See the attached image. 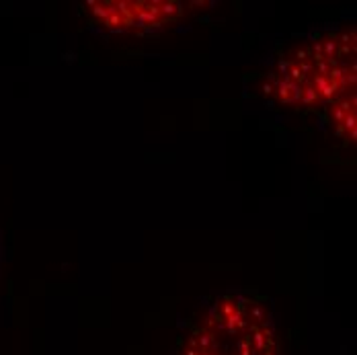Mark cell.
Returning <instances> with one entry per match:
<instances>
[{
    "instance_id": "2",
    "label": "cell",
    "mask_w": 357,
    "mask_h": 355,
    "mask_svg": "<svg viewBox=\"0 0 357 355\" xmlns=\"http://www.w3.org/2000/svg\"><path fill=\"white\" fill-rule=\"evenodd\" d=\"M89 13L115 31L154 29L175 21L181 15L177 2H89Z\"/></svg>"
},
{
    "instance_id": "1",
    "label": "cell",
    "mask_w": 357,
    "mask_h": 355,
    "mask_svg": "<svg viewBox=\"0 0 357 355\" xmlns=\"http://www.w3.org/2000/svg\"><path fill=\"white\" fill-rule=\"evenodd\" d=\"M177 355H278L269 312L249 296H224L193 322Z\"/></svg>"
}]
</instances>
